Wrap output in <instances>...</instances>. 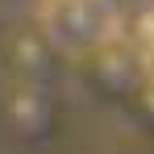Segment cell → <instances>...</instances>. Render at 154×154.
<instances>
[{
    "label": "cell",
    "mask_w": 154,
    "mask_h": 154,
    "mask_svg": "<svg viewBox=\"0 0 154 154\" xmlns=\"http://www.w3.org/2000/svg\"><path fill=\"white\" fill-rule=\"evenodd\" d=\"M146 63H150V79H154V50H150V58H146Z\"/></svg>",
    "instance_id": "6da1fadb"
}]
</instances>
